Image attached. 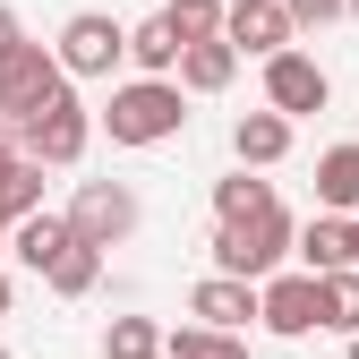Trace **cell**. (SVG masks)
<instances>
[{"label":"cell","mask_w":359,"mask_h":359,"mask_svg":"<svg viewBox=\"0 0 359 359\" xmlns=\"http://www.w3.org/2000/svg\"><path fill=\"white\" fill-rule=\"evenodd\" d=\"M291 248H299V231H291V214H283V197H274L265 214L222 222V231H214V274H222V283H265Z\"/></svg>","instance_id":"6da1fadb"},{"label":"cell","mask_w":359,"mask_h":359,"mask_svg":"<svg viewBox=\"0 0 359 359\" xmlns=\"http://www.w3.org/2000/svg\"><path fill=\"white\" fill-rule=\"evenodd\" d=\"M60 95H69L60 52H43V43H18V52L0 60V120H9V128H26L34 111H52Z\"/></svg>","instance_id":"7a4b0ae2"},{"label":"cell","mask_w":359,"mask_h":359,"mask_svg":"<svg viewBox=\"0 0 359 359\" xmlns=\"http://www.w3.org/2000/svg\"><path fill=\"white\" fill-rule=\"evenodd\" d=\"M180 86H163V77H137V86H120L111 95V111H103V128H111V146H163V137H180Z\"/></svg>","instance_id":"3957f363"},{"label":"cell","mask_w":359,"mask_h":359,"mask_svg":"<svg viewBox=\"0 0 359 359\" xmlns=\"http://www.w3.org/2000/svg\"><path fill=\"white\" fill-rule=\"evenodd\" d=\"M69 222H77V240H86V248H120L128 231H137V197H128L120 180H86L77 205H69Z\"/></svg>","instance_id":"277c9868"},{"label":"cell","mask_w":359,"mask_h":359,"mask_svg":"<svg viewBox=\"0 0 359 359\" xmlns=\"http://www.w3.org/2000/svg\"><path fill=\"white\" fill-rule=\"evenodd\" d=\"M86 137H95L86 103H77V95H60L52 111H34V120L18 128V154H34V163H77V154H86Z\"/></svg>","instance_id":"5b68a950"},{"label":"cell","mask_w":359,"mask_h":359,"mask_svg":"<svg viewBox=\"0 0 359 359\" xmlns=\"http://www.w3.org/2000/svg\"><path fill=\"white\" fill-rule=\"evenodd\" d=\"M265 103H274L283 120H299V111H325V103H334V77L308 60V52H283V60H265Z\"/></svg>","instance_id":"8992f818"},{"label":"cell","mask_w":359,"mask_h":359,"mask_svg":"<svg viewBox=\"0 0 359 359\" xmlns=\"http://www.w3.org/2000/svg\"><path fill=\"white\" fill-rule=\"evenodd\" d=\"M120 52H128V34H120L111 18H95V9H77V18L60 26V69H69V77H111Z\"/></svg>","instance_id":"52a82bcc"},{"label":"cell","mask_w":359,"mask_h":359,"mask_svg":"<svg viewBox=\"0 0 359 359\" xmlns=\"http://www.w3.org/2000/svg\"><path fill=\"white\" fill-rule=\"evenodd\" d=\"M265 325L274 334H317L325 325V283L317 274H274L265 283Z\"/></svg>","instance_id":"ba28073f"},{"label":"cell","mask_w":359,"mask_h":359,"mask_svg":"<svg viewBox=\"0 0 359 359\" xmlns=\"http://www.w3.org/2000/svg\"><path fill=\"white\" fill-rule=\"evenodd\" d=\"M189 317L214 325V334H240L248 317H265V291H257V283H222V274H214V283L189 291Z\"/></svg>","instance_id":"9c48e42d"},{"label":"cell","mask_w":359,"mask_h":359,"mask_svg":"<svg viewBox=\"0 0 359 359\" xmlns=\"http://www.w3.org/2000/svg\"><path fill=\"white\" fill-rule=\"evenodd\" d=\"M299 265H308V274H351V265H359V222H342V214H317V222H308V231H299Z\"/></svg>","instance_id":"30bf717a"},{"label":"cell","mask_w":359,"mask_h":359,"mask_svg":"<svg viewBox=\"0 0 359 359\" xmlns=\"http://www.w3.org/2000/svg\"><path fill=\"white\" fill-rule=\"evenodd\" d=\"M9 248H18V265H34V274L52 283V265L77 248V222H69V214H26L18 231H9Z\"/></svg>","instance_id":"8fae6325"},{"label":"cell","mask_w":359,"mask_h":359,"mask_svg":"<svg viewBox=\"0 0 359 359\" xmlns=\"http://www.w3.org/2000/svg\"><path fill=\"white\" fill-rule=\"evenodd\" d=\"M222 43H231V52H265V60H283V43H291V9H283V0H257V9H231Z\"/></svg>","instance_id":"7c38bea8"},{"label":"cell","mask_w":359,"mask_h":359,"mask_svg":"<svg viewBox=\"0 0 359 359\" xmlns=\"http://www.w3.org/2000/svg\"><path fill=\"white\" fill-rule=\"evenodd\" d=\"M26 214H43V163L0 137V222H26Z\"/></svg>","instance_id":"4fadbf2b"},{"label":"cell","mask_w":359,"mask_h":359,"mask_svg":"<svg viewBox=\"0 0 359 359\" xmlns=\"http://www.w3.org/2000/svg\"><path fill=\"white\" fill-rule=\"evenodd\" d=\"M231 146H240V163L265 171V163H283V154H291V120H283V111H248V120L231 128Z\"/></svg>","instance_id":"5bb4252c"},{"label":"cell","mask_w":359,"mask_h":359,"mask_svg":"<svg viewBox=\"0 0 359 359\" xmlns=\"http://www.w3.org/2000/svg\"><path fill=\"white\" fill-rule=\"evenodd\" d=\"M171 34H180V52H197V43H222V26H231V0H171Z\"/></svg>","instance_id":"9a60e30c"},{"label":"cell","mask_w":359,"mask_h":359,"mask_svg":"<svg viewBox=\"0 0 359 359\" xmlns=\"http://www.w3.org/2000/svg\"><path fill=\"white\" fill-rule=\"evenodd\" d=\"M231 69H240L231 43H197V52H180V86H189V95H222Z\"/></svg>","instance_id":"2e32d148"},{"label":"cell","mask_w":359,"mask_h":359,"mask_svg":"<svg viewBox=\"0 0 359 359\" xmlns=\"http://www.w3.org/2000/svg\"><path fill=\"white\" fill-rule=\"evenodd\" d=\"M128 60H137L146 77H163V69H180V34H171V18H146L137 34H128Z\"/></svg>","instance_id":"e0dca14e"},{"label":"cell","mask_w":359,"mask_h":359,"mask_svg":"<svg viewBox=\"0 0 359 359\" xmlns=\"http://www.w3.org/2000/svg\"><path fill=\"white\" fill-rule=\"evenodd\" d=\"M163 359H248V342L240 334H214V325H180L163 342Z\"/></svg>","instance_id":"ac0fdd59"},{"label":"cell","mask_w":359,"mask_h":359,"mask_svg":"<svg viewBox=\"0 0 359 359\" xmlns=\"http://www.w3.org/2000/svg\"><path fill=\"white\" fill-rule=\"evenodd\" d=\"M317 197L342 214V205H359V146H334L325 163H317Z\"/></svg>","instance_id":"d6986e66"},{"label":"cell","mask_w":359,"mask_h":359,"mask_svg":"<svg viewBox=\"0 0 359 359\" xmlns=\"http://www.w3.org/2000/svg\"><path fill=\"white\" fill-rule=\"evenodd\" d=\"M95 283H103V248H86V240H77V248L52 265V291H60V299H86Z\"/></svg>","instance_id":"ffe728a7"},{"label":"cell","mask_w":359,"mask_h":359,"mask_svg":"<svg viewBox=\"0 0 359 359\" xmlns=\"http://www.w3.org/2000/svg\"><path fill=\"white\" fill-rule=\"evenodd\" d=\"M265 205H274V189H265V180H248V171L214 189V214H222V222H248V214H265Z\"/></svg>","instance_id":"44dd1931"},{"label":"cell","mask_w":359,"mask_h":359,"mask_svg":"<svg viewBox=\"0 0 359 359\" xmlns=\"http://www.w3.org/2000/svg\"><path fill=\"white\" fill-rule=\"evenodd\" d=\"M103 351H111V359H163V334H154L146 317H111Z\"/></svg>","instance_id":"7402d4cb"},{"label":"cell","mask_w":359,"mask_h":359,"mask_svg":"<svg viewBox=\"0 0 359 359\" xmlns=\"http://www.w3.org/2000/svg\"><path fill=\"white\" fill-rule=\"evenodd\" d=\"M325 325L359 342V265H351V274H325Z\"/></svg>","instance_id":"603a6c76"},{"label":"cell","mask_w":359,"mask_h":359,"mask_svg":"<svg viewBox=\"0 0 359 359\" xmlns=\"http://www.w3.org/2000/svg\"><path fill=\"white\" fill-rule=\"evenodd\" d=\"M283 9H291V26H325V18L351 9V0H283Z\"/></svg>","instance_id":"cb8c5ba5"},{"label":"cell","mask_w":359,"mask_h":359,"mask_svg":"<svg viewBox=\"0 0 359 359\" xmlns=\"http://www.w3.org/2000/svg\"><path fill=\"white\" fill-rule=\"evenodd\" d=\"M18 43H26V34H18V18H9V9H0V60H9V52H18Z\"/></svg>","instance_id":"d4e9b609"},{"label":"cell","mask_w":359,"mask_h":359,"mask_svg":"<svg viewBox=\"0 0 359 359\" xmlns=\"http://www.w3.org/2000/svg\"><path fill=\"white\" fill-rule=\"evenodd\" d=\"M0 317H9V274H0Z\"/></svg>","instance_id":"484cf974"},{"label":"cell","mask_w":359,"mask_h":359,"mask_svg":"<svg viewBox=\"0 0 359 359\" xmlns=\"http://www.w3.org/2000/svg\"><path fill=\"white\" fill-rule=\"evenodd\" d=\"M231 9H257V0H231Z\"/></svg>","instance_id":"4316f807"},{"label":"cell","mask_w":359,"mask_h":359,"mask_svg":"<svg viewBox=\"0 0 359 359\" xmlns=\"http://www.w3.org/2000/svg\"><path fill=\"white\" fill-rule=\"evenodd\" d=\"M351 359H359V342H351Z\"/></svg>","instance_id":"83f0119b"},{"label":"cell","mask_w":359,"mask_h":359,"mask_svg":"<svg viewBox=\"0 0 359 359\" xmlns=\"http://www.w3.org/2000/svg\"><path fill=\"white\" fill-rule=\"evenodd\" d=\"M0 359H9V351H0Z\"/></svg>","instance_id":"f1b7e54d"},{"label":"cell","mask_w":359,"mask_h":359,"mask_svg":"<svg viewBox=\"0 0 359 359\" xmlns=\"http://www.w3.org/2000/svg\"><path fill=\"white\" fill-rule=\"evenodd\" d=\"M351 9H359V0H351Z\"/></svg>","instance_id":"f546056e"}]
</instances>
